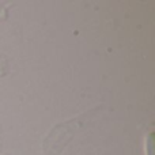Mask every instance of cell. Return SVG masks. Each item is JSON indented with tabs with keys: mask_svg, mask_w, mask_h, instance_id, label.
Wrapping results in <instances>:
<instances>
[{
	"mask_svg": "<svg viewBox=\"0 0 155 155\" xmlns=\"http://www.w3.org/2000/svg\"><path fill=\"white\" fill-rule=\"evenodd\" d=\"M147 155H154V134H150L147 137Z\"/></svg>",
	"mask_w": 155,
	"mask_h": 155,
	"instance_id": "6da1fadb",
	"label": "cell"
}]
</instances>
